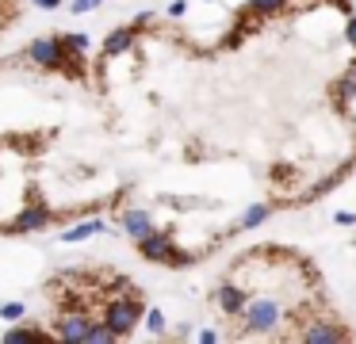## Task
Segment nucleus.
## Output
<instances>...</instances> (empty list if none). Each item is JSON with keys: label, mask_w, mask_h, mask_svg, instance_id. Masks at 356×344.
Returning a JSON list of instances; mask_svg holds the SVG:
<instances>
[{"label": "nucleus", "mask_w": 356, "mask_h": 344, "mask_svg": "<svg viewBox=\"0 0 356 344\" xmlns=\"http://www.w3.org/2000/svg\"><path fill=\"white\" fill-rule=\"evenodd\" d=\"M123 165L111 226L188 272L356 176V0H172L92 46Z\"/></svg>", "instance_id": "f257e3e1"}, {"label": "nucleus", "mask_w": 356, "mask_h": 344, "mask_svg": "<svg viewBox=\"0 0 356 344\" xmlns=\"http://www.w3.org/2000/svg\"><path fill=\"white\" fill-rule=\"evenodd\" d=\"M123 188L88 38L50 31L0 54V237L111 218Z\"/></svg>", "instance_id": "f03ea898"}, {"label": "nucleus", "mask_w": 356, "mask_h": 344, "mask_svg": "<svg viewBox=\"0 0 356 344\" xmlns=\"http://www.w3.org/2000/svg\"><path fill=\"white\" fill-rule=\"evenodd\" d=\"M207 321L211 336L241 344L356 341L318 260L284 241H257L226 260L207 290Z\"/></svg>", "instance_id": "7ed1b4c3"}, {"label": "nucleus", "mask_w": 356, "mask_h": 344, "mask_svg": "<svg viewBox=\"0 0 356 344\" xmlns=\"http://www.w3.org/2000/svg\"><path fill=\"white\" fill-rule=\"evenodd\" d=\"M149 310L146 287L115 260L62 264L39 283L27 336L42 341H127Z\"/></svg>", "instance_id": "20e7f679"}, {"label": "nucleus", "mask_w": 356, "mask_h": 344, "mask_svg": "<svg viewBox=\"0 0 356 344\" xmlns=\"http://www.w3.org/2000/svg\"><path fill=\"white\" fill-rule=\"evenodd\" d=\"M27 4L24 0H0V42L12 35V31L19 27V19H24Z\"/></svg>", "instance_id": "39448f33"}]
</instances>
